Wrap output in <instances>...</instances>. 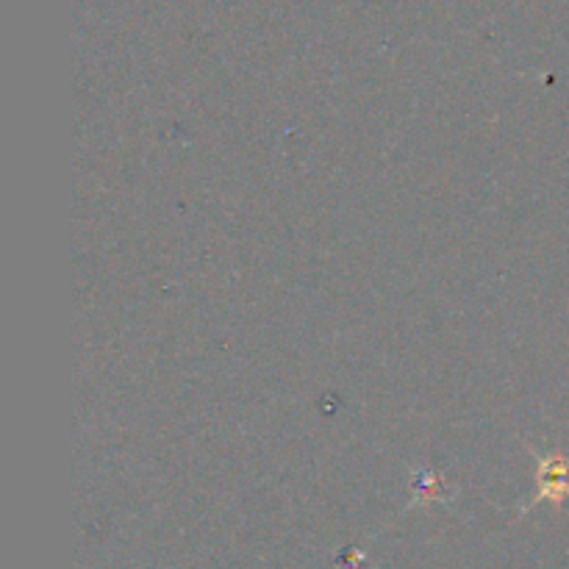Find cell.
<instances>
[{
    "instance_id": "1",
    "label": "cell",
    "mask_w": 569,
    "mask_h": 569,
    "mask_svg": "<svg viewBox=\"0 0 569 569\" xmlns=\"http://www.w3.org/2000/svg\"><path fill=\"white\" fill-rule=\"evenodd\" d=\"M537 478H539L537 500H553V503H561V500L569 498V459L567 456L553 453V456H545V459H539Z\"/></svg>"
}]
</instances>
